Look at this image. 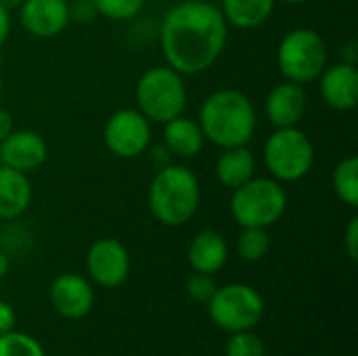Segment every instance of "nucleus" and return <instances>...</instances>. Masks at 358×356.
<instances>
[{
	"label": "nucleus",
	"instance_id": "7c9ffc66",
	"mask_svg": "<svg viewBox=\"0 0 358 356\" xmlns=\"http://www.w3.org/2000/svg\"><path fill=\"white\" fill-rule=\"evenodd\" d=\"M8 34H10V10H6L0 4V48L8 40Z\"/></svg>",
	"mask_w": 358,
	"mask_h": 356
},
{
	"label": "nucleus",
	"instance_id": "f257e3e1",
	"mask_svg": "<svg viewBox=\"0 0 358 356\" xmlns=\"http://www.w3.org/2000/svg\"><path fill=\"white\" fill-rule=\"evenodd\" d=\"M229 23L220 6L206 0L174 4L162 21L159 44L166 65L182 76L208 71L224 52Z\"/></svg>",
	"mask_w": 358,
	"mask_h": 356
},
{
	"label": "nucleus",
	"instance_id": "2eb2a0df",
	"mask_svg": "<svg viewBox=\"0 0 358 356\" xmlns=\"http://www.w3.org/2000/svg\"><path fill=\"white\" fill-rule=\"evenodd\" d=\"M319 90L334 111H352L358 105V69L352 63H336L319 76Z\"/></svg>",
	"mask_w": 358,
	"mask_h": 356
},
{
	"label": "nucleus",
	"instance_id": "7ed1b4c3",
	"mask_svg": "<svg viewBox=\"0 0 358 356\" xmlns=\"http://www.w3.org/2000/svg\"><path fill=\"white\" fill-rule=\"evenodd\" d=\"M147 204L153 218L164 227H185L191 222L201 204V185L197 174L182 164L157 168L149 183Z\"/></svg>",
	"mask_w": 358,
	"mask_h": 356
},
{
	"label": "nucleus",
	"instance_id": "9b49d317",
	"mask_svg": "<svg viewBox=\"0 0 358 356\" xmlns=\"http://www.w3.org/2000/svg\"><path fill=\"white\" fill-rule=\"evenodd\" d=\"M48 300L59 317L80 321L94 308V290L86 277L78 273H61L50 281Z\"/></svg>",
	"mask_w": 358,
	"mask_h": 356
},
{
	"label": "nucleus",
	"instance_id": "0eeeda50",
	"mask_svg": "<svg viewBox=\"0 0 358 356\" xmlns=\"http://www.w3.org/2000/svg\"><path fill=\"white\" fill-rule=\"evenodd\" d=\"M264 166L279 183H298L315 166V145L298 126L277 128L264 143Z\"/></svg>",
	"mask_w": 358,
	"mask_h": 356
},
{
	"label": "nucleus",
	"instance_id": "bb28decb",
	"mask_svg": "<svg viewBox=\"0 0 358 356\" xmlns=\"http://www.w3.org/2000/svg\"><path fill=\"white\" fill-rule=\"evenodd\" d=\"M67 10H69V21L88 25L99 17V10L92 0H67Z\"/></svg>",
	"mask_w": 358,
	"mask_h": 356
},
{
	"label": "nucleus",
	"instance_id": "b1692460",
	"mask_svg": "<svg viewBox=\"0 0 358 356\" xmlns=\"http://www.w3.org/2000/svg\"><path fill=\"white\" fill-rule=\"evenodd\" d=\"M224 356H266V346L264 340L254 329L237 332L231 334L224 348Z\"/></svg>",
	"mask_w": 358,
	"mask_h": 356
},
{
	"label": "nucleus",
	"instance_id": "f3484780",
	"mask_svg": "<svg viewBox=\"0 0 358 356\" xmlns=\"http://www.w3.org/2000/svg\"><path fill=\"white\" fill-rule=\"evenodd\" d=\"M206 145L203 130L197 120L187 115H176L164 124V147L172 157L191 159L201 153Z\"/></svg>",
	"mask_w": 358,
	"mask_h": 356
},
{
	"label": "nucleus",
	"instance_id": "473e14b6",
	"mask_svg": "<svg viewBox=\"0 0 358 356\" xmlns=\"http://www.w3.org/2000/svg\"><path fill=\"white\" fill-rule=\"evenodd\" d=\"M8 269H10V260H8L6 252H4V250H0V279H4V277H6Z\"/></svg>",
	"mask_w": 358,
	"mask_h": 356
},
{
	"label": "nucleus",
	"instance_id": "6e6552de",
	"mask_svg": "<svg viewBox=\"0 0 358 356\" xmlns=\"http://www.w3.org/2000/svg\"><path fill=\"white\" fill-rule=\"evenodd\" d=\"M264 298L248 283H229L224 287H216L208 302L212 323L227 334L256 329L264 319Z\"/></svg>",
	"mask_w": 358,
	"mask_h": 356
},
{
	"label": "nucleus",
	"instance_id": "f8f14e48",
	"mask_svg": "<svg viewBox=\"0 0 358 356\" xmlns=\"http://www.w3.org/2000/svg\"><path fill=\"white\" fill-rule=\"evenodd\" d=\"M48 157V145L36 130H13L0 143V166L19 170L23 174L36 172Z\"/></svg>",
	"mask_w": 358,
	"mask_h": 356
},
{
	"label": "nucleus",
	"instance_id": "423d86ee",
	"mask_svg": "<svg viewBox=\"0 0 358 356\" xmlns=\"http://www.w3.org/2000/svg\"><path fill=\"white\" fill-rule=\"evenodd\" d=\"M327 59L325 38L313 27L289 29L277 48V65L281 76L302 86L319 80L327 67Z\"/></svg>",
	"mask_w": 358,
	"mask_h": 356
},
{
	"label": "nucleus",
	"instance_id": "39448f33",
	"mask_svg": "<svg viewBox=\"0 0 358 356\" xmlns=\"http://www.w3.org/2000/svg\"><path fill=\"white\" fill-rule=\"evenodd\" d=\"M229 208L233 220L241 229H268L283 218L287 210V193L283 183L271 176H254L241 187L233 189Z\"/></svg>",
	"mask_w": 358,
	"mask_h": 356
},
{
	"label": "nucleus",
	"instance_id": "5701e85b",
	"mask_svg": "<svg viewBox=\"0 0 358 356\" xmlns=\"http://www.w3.org/2000/svg\"><path fill=\"white\" fill-rule=\"evenodd\" d=\"M0 356H46V353L34 336L10 329L0 336Z\"/></svg>",
	"mask_w": 358,
	"mask_h": 356
},
{
	"label": "nucleus",
	"instance_id": "a878e982",
	"mask_svg": "<svg viewBox=\"0 0 358 356\" xmlns=\"http://www.w3.org/2000/svg\"><path fill=\"white\" fill-rule=\"evenodd\" d=\"M214 275H206V273H195L193 271V275L187 279V283H185V290H187V296L193 300V302H197V304H208L210 302V298L214 296V292H216V281L212 279Z\"/></svg>",
	"mask_w": 358,
	"mask_h": 356
},
{
	"label": "nucleus",
	"instance_id": "1a4fd4ad",
	"mask_svg": "<svg viewBox=\"0 0 358 356\" xmlns=\"http://www.w3.org/2000/svg\"><path fill=\"white\" fill-rule=\"evenodd\" d=\"M151 122L136 109L124 107L109 115L103 128L105 147L120 159H134L151 145Z\"/></svg>",
	"mask_w": 358,
	"mask_h": 356
},
{
	"label": "nucleus",
	"instance_id": "2f4dec72",
	"mask_svg": "<svg viewBox=\"0 0 358 356\" xmlns=\"http://www.w3.org/2000/svg\"><path fill=\"white\" fill-rule=\"evenodd\" d=\"M342 61L344 63H352V65H357V44L355 42H348L344 48H342Z\"/></svg>",
	"mask_w": 358,
	"mask_h": 356
},
{
	"label": "nucleus",
	"instance_id": "412c9836",
	"mask_svg": "<svg viewBox=\"0 0 358 356\" xmlns=\"http://www.w3.org/2000/svg\"><path fill=\"white\" fill-rule=\"evenodd\" d=\"M331 187L336 197L348 208H358V157L342 159L331 174Z\"/></svg>",
	"mask_w": 358,
	"mask_h": 356
},
{
	"label": "nucleus",
	"instance_id": "9d476101",
	"mask_svg": "<svg viewBox=\"0 0 358 356\" xmlns=\"http://www.w3.org/2000/svg\"><path fill=\"white\" fill-rule=\"evenodd\" d=\"M130 254L120 239L101 237L86 252L88 281L99 287L115 290L124 285L130 275Z\"/></svg>",
	"mask_w": 358,
	"mask_h": 356
},
{
	"label": "nucleus",
	"instance_id": "c85d7f7f",
	"mask_svg": "<svg viewBox=\"0 0 358 356\" xmlns=\"http://www.w3.org/2000/svg\"><path fill=\"white\" fill-rule=\"evenodd\" d=\"M15 321H17L15 308L8 302L0 300V336L10 332V329H15Z\"/></svg>",
	"mask_w": 358,
	"mask_h": 356
},
{
	"label": "nucleus",
	"instance_id": "dca6fc26",
	"mask_svg": "<svg viewBox=\"0 0 358 356\" xmlns=\"http://www.w3.org/2000/svg\"><path fill=\"white\" fill-rule=\"evenodd\" d=\"M187 260L195 273H206V275H216L218 271L224 269L229 260V245L227 239L214 231V229H203L199 231L187 250Z\"/></svg>",
	"mask_w": 358,
	"mask_h": 356
},
{
	"label": "nucleus",
	"instance_id": "6ab92c4d",
	"mask_svg": "<svg viewBox=\"0 0 358 356\" xmlns=\"http://www.w3.org/2000/svg\"><path fill=\"white\" fill-rule=\"evenodd\" d=\"M214 174L222 187L233 191L256 176V155L248 145L222 149L216 159Z\"/></svg>",
	"mask_w": 358,
	"mask_h": 356
},
{
	"label": "nucleus",
	"instance_id": "cd10ccee",
	"mask_svg": "<svg viewBox=\"0 0 358 356\" xmlns=\"http://www.w3.org/2000/svg\"><path fill=\"white\" fill-rule=\"evenodd\" d=\"M344 248H346V254L352 262L358 260V218L352 216L348 227H346V233H344Z\"/></svg>",
	"mask_w": 358,
	"mask_h": 356
},
{
	"label": "nucleus",
	"instance_id": "ddd939ff",
	"mask_svg": "<svg viewBox=\"0 0 358 356\" xmlns=\"http://www.w3.org/2000/svg\"><path fill=\"white\" fill-rule=\"evenodd\" d=\"M19 21L23 29L36 38H57L71 23L67 0H23L19 6Z\"/></svg>",
	"mask_w": 358,
	"mask_h": 356
},
{
	"label": "nucleus",
	"instance_id": "393cba45",
	"mask_svg": "<svg viewBox=\"0 0 358 356\" xmlns=\"http://www.w3.org/2000/svg\"><path fill=\"white\" fill-rule=\"evenodd\" d=\"M99 15L111 19V21H128L134 19L147 0H92Z\"/></svg>",
	"mask_w": 358,
	"mask_h": 356
},
{
	"label": "nucleus",
	"instance_id": "aec40b11",
	"mask_svg": "<svg viewBox=\"0 0 358 356\" xmlns=\"http://www.w3.org/2000/svg\"><path fill=\"white\" fill-rule=\"evenodd\" d=\"M275 4L277 0H222L220 10L229 25L239 29H254L271 19Z\"/></svg>",
	"mask_w": 358,
	"mask_h": 356
},
{
	"label": "nucleus",
	"instance_id": "f03ea898",
	"mask_svg": "<svg viewBox=\"0 0 358 356\" xmlns=\"http://www.w3.org/2000/svg\"><path fill=\"white\" fill-rule=\"evenodd\" d=\"M206 141L220 149L248 145L258 126L252 99L235 88H220L208 94L197 118Z\"/></svg>",
	"mask_w": 358,
	"mask_h": 356
},
{
	"label": "nucleus",
	"instance_id": "4be33fe9",
	"mask_svg": "<svg viewBox=\"0 0 358 356\" xmlns=\"http://www.w3.org/2000/svg\"><path fill=\"white\" fill-rule=\"evenodd\" d=\"M268 250H271V237H268L266 229L248 227L237 237V254L245 262H260V260H264Z\"/></svg>",
	"mask_w": 358,
	"mask_h": 356
},
{
	"label": "nucleus",
	"instance_id": "72a5a7b5",
	"mask_svg": "<svg viewBox=\"0 0 358 356\" xmlns=\"http://www.w3.org/2000/svg\"><path fill=\"white\" fill-rule=\"evenodd\" d=\"M0 4H2L6 10H19V6L23 4V0H0Z\"/></svg>",
	"mask_w": 358,
	"mask_h": 356
},
{
	"label": "nucleus",
	"instance_id": "a211bd4d",
	"mask_svg": "<svg viewBox=\"0 0 358 356\" xmlns=\"http://www.w3.org/2000/svg\"><path fill=\"white\" fill-rule=\"evenodd\" d=\"M34 191L29 176L0 166V220H17L31 204Z\"/></svg>",
	"mask_w": 358,
	"mask_h": 356
},
{
	"label": "nucleus",
	"instance_id": "20e7f679",
	"mask_svg": "<svg viewBox=\"0 0 358 356\" xmlns=\"http://www.w3.org/2000/svg\"><path fill=\"white\" fill-rule=\"evenodd\" d=\"M136 109L151 124H166L182 115L187 107V84L182 73L170 65H153L145 69L134 88Z\"/></svg>",
	"mask_w": 358,
	"mask_h": 356
},
{
	"label": "nucleus",
	"instance_id": "c756f323",
	"mask_svg": "<svg viewBox=\"0 0 358 356\" xmlns=\"http://www.w3.org/2000/svg\"><path fill=\"white\" fill-rule=\"evenodd\" d=\"M13 130H15V120H13V115H10L6 109L0 107V143H2Z\"/></svg>",
	"mask_w": 358,
	"mask_h": 356
},
{
	"label": "nucleus",
	"instance_id": "f704fd0d",
	"mask_svg": "<svg viewBox=\"0 0 358 356\" xmlns=\"http://www.w3.org/2000/svg\"><path fill=\"white\" fill-rule=\"evenodd\" d=\"M281 2H287V4H302V2H308V0H281Z\"/></svg>",
	"mask_w": 358,
	"mask_h": 356
},
{
	"label": "nucleus",
	"instance_id": "4468645a",
	"mask_svg": "<svg viewBox=\"0 0 358 356\" xmlns=\"http://www.w3.org/2000/svg\"><path fill=\"white\" fill-rule=\"evenodd\" d=\"M306 109H308V94L304 86L289 82V80L277 84L264 101L266 120L275 128L298 126L304 120Z\"/></svg>",
	"mask_w": 358,
	"mask_h": 356
},
{
	"label": "nucleus",
	"instance_id": "c9c22d12",
	"mask_svg": "<svg viewBox=\"0 0 358 356\" xmlns=\"http://www.w3.org/2000/svg\"><path fill=\"white\" fill-rule=\"evenodd\" d=\"M0 97H2V76H0Z\"/></svg>",
	"mask_w": 358,
	"mask_h": 356
}]
</instances>
